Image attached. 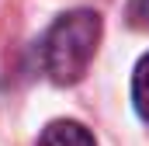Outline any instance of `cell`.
I'll use <instances>...</instances> for the list:
<instances>
[{"instance_id":"6da1fadb","label":"cell","mask_w":149,"mask_h":146,"mask_svg":"<svg viewBox=\"0 0 149 146\" xmlns=\"http://www.w3.org/2000/svg\"><path fill=\"white\" fill-rule=\"evenodd\" d=\"M97 42H101V18L94 11H70L63 14L42 45V63L45 73L56 80V84H76L94 52H97Z\"/></svg>"},{"instance_id":"7a4b0ae2","label":"cell","mask_w":149,"mask_h":146,"mask_svg":"<svg viewBox=\"0 0 149 146\" xmlns=\"http://www.w3.org/2000/svg\"><path fill=\"white\" fill-rule=\"evenodd\" d=\"M38 146H97V143L80 122H52L42 132Z\"/></svg>"},{"instance_id":"3957f363","label":"cell","mask_w":149,"mask_h":146,"mask_svg":"<svg viewBox=\"0 0 149 146\" xmlns=\"http://www.w3.org/2000/svg\"><path fill=\"white\" fill-rule=\"evenodd\" d=\"M132 101H135V111L149 122V56H142L132 73Z\"/></svg>"},{"instance_id":"277c9868","label":"cell","mask_w":149,"mask_h":146,"mask_svg":"<svg viewBox=\"0 0 149 146\" xmlns=\"http://www.w3.org/2000/svg\"><path fill=\"white\" fill-rule=\"evenodd\" d=\"M128 21L135 28H149V0H132L128 4Z\"/></svg>"}]
</instances>
